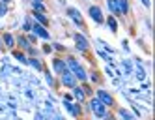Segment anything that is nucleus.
Wrapping results in <instances>:
<instances>
[{"mask_svg":"<svg viewBox=\"0 0 155 120\" xmlns=\"http://www.w3.org/2000/svg\"><path fill=\"white\" fill-rule=\"evenodd\" d=\"M68 66L71 68V71L75 73V77H77V79H81V81H84V79H86V73H84V70L81 68V64L77 62L75 58H68Z\"/></svg>","mask_w":155,"mask_h":120,"instance_id":"obj_1","label":"nucleus"},{"mask_svg":"<svg viewBox=\"0 0 155 120\" xmlns=\"http://www.w3.org/2000/svg\"><path fill=\"white\" fill-rule=\"evenodd\" d=\"M90 109H92L97 116H105V115H107V105H105L103 101H99V100H92Z\"/></svg>","mask_w":155,"mask_h":120,"instance_id":"obj_2","label":"nucleus"},{"mask_svg":"<svg viewBox=\"0 0 155 120\" xmlns=\"http://www.w3.org/2000/svg\"><path fill=\"white\" fill-rule=\"evenodd\" d=\"M75 81H77V77L71 73V71H62V83L65 84V86H75Z\"/></svg>","mask_w":155,"mask_h":120,"instance_id":"obj_3","label":"nucleus"},{"mask_svg":"<svg viewBox=\"0 0 155 120\" xmlns=\"http://www.w3.org/2000/svg\"><path fill=\"white\" fill-rule=\"evenodd\" d=\"M90 15H92V19L95 21V23H103V15H101V9L99 8H90Z\"/></svg>","mask_w":155,"mask_h":120,"instance_id":"obj_4","label":"nucleus"},{"mask_svg":"<svg viewBox=\"0 0 155 120\" xmlns=\"http://www.w3.org/2000/svg\"><path fill=\"white\" fill-rule=\"evenodd\" d=\"M97 96H99V101H103L105 105H112V103H114V100H112V98H110L105 90H99Z\"/></svg>","mask_w":155,"mask_h":120,"instance_id":"obj_5","label":"nucleus"},{"mask_svg":"<svg viewBox=\"0 0 155 120\" xmlns=\"http://www.w3.org/2000/svg\"><path fill=\"white\" fill-rule=\"evenodd\" d=\"M75 41H77V47H79L81 51L88 49V41H86V38H82L81 34H77V36H75Z\"/></svg>","mask_w":155,"mask_h":120,"instance_id":"obj_6","label":"nucleus"},{"mask_svg":"<svg viewBox=\"0 0 155 120\" xmlns=\"http://www.w3.org/2000/svg\"><path fill=\"white\" fill-rule=\"evenodd\" d=\"M32 30H34V32H36L38 36H41V38H45V39L49 38V32H47L45 28H43L41 25H34V26H32Z\"/></svg>","mask_w":155,"mask_h":120,"instance_id":"obj_7","label":"nucleus"},{"mask_svg":"<svg viewBox=\"0 0 155 120\" xmlns=\"http://www.w3.org/2000/svg\"><path fill=\"white\" fill-rule=\"evenodd\" d=\"M68 13L71 15V19H73V21H77V23H82V17H81V13L77 12V9H73V8H71Z\"/></svg>","mask_w":155,"mask_h":120,"instance_id":"obj_8","label":"nucleus"},{"mask_svg":"<svg viewBox=\"0 0 155 120\" xmlns=\"http://www.w3.org/2000/svg\"><path fill=\"white\" fill-rule=\"evenodd\" d=\"M108 8L112 9V13L120 15V8H118V0H108Z\"/></svg>","mask_w":155,"mask_h":120,"instance_id":"obj_9","label":"nucleus"},{"mask_svg":"<svg viewBox=\"0 0 155 120\" xmlns=\"http://www.w3.org/2000/svg\"><path fill=\"white\" fill-rule=\"evenodd\" d=\"M65 107H68L69 111H71V115H75V116H79V113H81V109L77 107V105H73V103H68V101H65Z\"/></svg>","mask_w":155,"mask_h":120,"instance_id":"obj_10","label":"nucleus"},{"mask_svg":"<svg viewBox=\"0 0 155 120\" xmlns=\"http://www.w3.org/2000/svg\"><path fill=\"white\" fill-rule=\"evenodd\" d=\"M54 70H56L58 73H62V71H65V64H64L62 60H54Z\"/></svg>","mask_w":155,"mask_h":120,"instance_id":"obj_11","label":"nucleus"},{"mask_svg":"<svg viewBox=\"0 0 155 120\" xmlns=\"http://www.w3.org/2000/svg\"><path fill=\"white\" fill-rule=\"evenodd\" d=\"M118 8H120V13H125L127 12V0H118Z\"/></svg>","mask_w":155,"mask_h":120,"instance_id":"obj_12","label":"nucleus"},{"mask_svg":"<svg viewBox=\"0 0 155 120\" xmlns=\"http://www.w3.org/2000/svg\"><path fill=\"white\" fill-rule=\"evenodd\" d=\"M73 96H75L79 101H82V100H84V92H82V88H75V90H73Z\"/></svg>","mask_w":155,"mask_h":120,"instance_id":"obj_13","label":"nucleus"},{"mask_svg":"<svg viewBox=\"0 0 155 120\" xmlns=\"http://www.w3.org/2000/svg\"><path fill=\"white\" fill-rule=\"evenodd\" d=\"M34 17H36L38 21H39V23H41V25H47V17H45V15H43V13H34Z\"/></svg>","mask_w":155,"mask_h":120,"instance_id":"obj_14","label":"nucleus"},{"mask_svg":"<svg viewBox=\"0 0 155 120\" xmlns=\"http://www.w3.org/2000/svg\"><path fill=\"white\" fill-rule=\"evenodd\" d=\"M108 26H110L112 32H116V21H114V17H108Z\"/></svg>","mask_w":155,"mask_h":120,"instance_id":"obj_15","label":"nucleus"},{"mask_svg":"<svg viewBox=\"0 0 155 120\" xmlns=\"http://www.w3.org/2000/svg\"><path fill=\"white\" fill-rule=\"evenodd\" d=\"M4 39H6V43H8V47H13V38L9 36V34H6V36H4Z\"/></svg>","mask_w":155,"mask_h":120,"instance_id":"obj_16","label":"nucleus"},{"mask_svg":"<svg viewBox=\"0 0 155 120\" xmlns=\"http://www.w3.org/2000/svg\"><path fill=\"white\" fill-rule=\"evenodd\" d=\"M30 64H32V66H34V68H38V70L41 68V64H39L38 60H30Z\"/></svg>","mask_w":155,"mask_h":120,"instance_id":"obj_17","label":"nucleus"},{"mask_svg":"<svg viewBox=\"0 0 155 120\" xmlns=\"http://www.w3.org/2000/svg\"><path fill=\"white\" fill-rule=\"evenodd\" d=\"M2 15H6V6L0 4V17H2Z\"/></svg>","mask_w":155,"mask_h":120,"instance_id":"obj_18","label":"nucleus"},{"mask_svg":"<svg viewBox=\"0 0 155 120\" xmlns=\"http://www.w3.org/2000/svg\"><path fill=\"white\" fill-rule=\"evenodd\" d=\"M34 8L38 9V12H43V9H45V8H43V4H34Z\"/></svg>","mask_w":155,"mask_h":120,"instance_id":"obj_19","label":"nucleus"},{"mask_svg":"<svg viewBox=\"0 0 155 120\" xmlns=\"http://www.w3.org/2000/svg\"><path fill=\"white\" fill-rule=\"evenodd\" d=\"M19 41H21V45H23V47H28V41H26V39H25V38H21V39H19Z\"/></svg>","mask_w":155,"mask_h":120,"instance_id":"obj_20","label":"nucleus"},{"mask_svg":"<svg viewBox=\"0 0 155 120\" xmlns=\"http://www.w3.org/2000/svg\"><path fill=\"white\" fill-rule=\"evenodd\" d=\"M142 2H144V6H150V0H142Z\"/></svg>","mask_w":155,"mask_h":120,"instance_id":"obj_21","label":"nucleus"},{"mask_svg":"<svg viewBox=\"0 0 155 120\" xmlns=\"http://www.w3.org/2000/svg\"><path fill=\"white\" fill-rule=\"evenodd\" d=\"M43 2V0H34V4H41Z\"/></svg>","mask_w":155,"mask_h":120,"instance_id":"obj_22","label":"nucleus"},{"mask_svg":"<svg viewBox=\"0 0 155 120\" xmlns=\"http://www.w3.org/2000/svg\"><path fill=\"white\" fill-rule=\"evenodd\" d=\"M4 2H8V0H4Z\"/></svg>","mask_w":155,"mask_h":120,"instance_id":"obj_23","label":"nucleus"}]
</instances>
